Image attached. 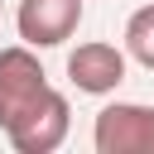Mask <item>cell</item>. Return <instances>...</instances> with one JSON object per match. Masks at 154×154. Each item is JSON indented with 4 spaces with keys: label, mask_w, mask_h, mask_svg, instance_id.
I'll return each mask as SVG.
<instances>
[{
    "label": "cell",
    "mask_w": 154,
    "mask_h": 154,
    "mask_svg": "<svg viewBox=\"0 0 154 154\" xmlns=\"http://www.w3.org/2000/svg\"><path fill=\"white\" fill-rule=\"evenodd\" d=\"M96 154H154V106L140 101H116L96 111L91 125Z\"/></svg>",
    "instance_id": "7a4b0ae2"
},
{
    "label": "cell",
    "mask_w": 154,
    "mask_h": 154,
    "mask_svg": "<svg viewBox=\"0 0 154 154\" xmlns=\"http://www.w3.org/2000/svg\"><path fill=\"white\" fill-rule=\"evenodd\" d=\"M67 77H72L77 91L106 96V91H116V87L125 82V53H120L116 43H101V38L77 43V48L67 53Z\"/></svg>",
    "instance_id": "5b68a950"
},
{
    "label": "cell",
    "mask_w": 154,
    "mask_h": 154,
    "mask_svg": "<svg viewBox=\"0 0 154 154\" xmlns=\"http://www.w3.org/2000/svg\"><path fill=\"white\" fill-rule=\"evenodd\" d=\"M48 72L34 58L29 43H14L0 53V130H10L14 120H24L43 96H48Z\"/></svg>",
    "instance_id": "6da1fadb"
},
{
    "label": "cell",
    "mask_w": 154,
    "mask_h": 154,
    "mask_svg": "<svg viewBox=\"0 0 154 154\" xmlns=\"http://www.w3.org/2000/svg\"><path fill=\"white\" fill-rule=\"evenodd\" d=\"M82 24V0H19L14 29L29 48H58L77 34Z\"/></svg>",
    "instance_id": "3957f363"
},
{
    "label": "cell",
    "mask_w": 154,
    "mask_h": 154,
    "mask_svg": "<svg viewBox=\"0 0 154 154\" xmlns=\"http://www.w3.org/2000/svg\"><path fill=\"white\" fill-rule=\"evenodd\" d=\"M125 53L154 72V5H140L130 19H125Z\"/></svg>",
    "instance_id": "8992f818"
},
{
    "label": "cell",
    "mask_w": 154,
    "mask_h": 154,
    "mask_svg": "<svg viewBox=\"0 0 154 154\" xmlns=\"http://www.w3.org/2000/svg\"><path fill=\"white\" fill-rule=\"evenodd\" d=\"M67 125H72L67 96H63V91H48L24 120H14V125L5 130V140H10L19 154H53V149L67 140Z\"/></svg>",
    "instance_id": "277c9868"
}]
</instances>
